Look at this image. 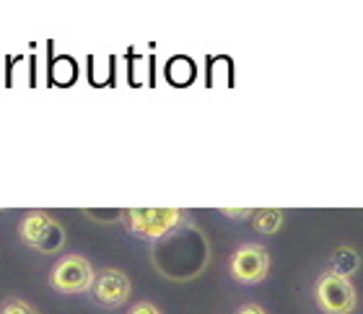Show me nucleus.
Returning <instances> with one entry per match:
<instances>
[{
  "label": "nucleus",
  "instance_id": "obj_2",
  "mask_svg": "<svg viewBox=\"0 0 363 314\" xmlns=\"http://www.w3.org/2000/svg\"><path fill=\"white\" fill-rule=\"evenodd\" d=\"M182 215L184 213L179 208H133V211H125V221H128V229L138 237L161 239L179 226Z\"/></svg>",
  "mask_w": 363,
  "mask_h": 314
},
{
  "label": "nucleus",
  "instance_id": "obj_1",
  "mask_svg": "<svg viewBox=\"0 0 363 314\" xmlns=\"http://www.w3.org/2000/svg\"><path fill=\"white\" fill-rule=\"evenodd\" d=\"M18 237L26 247L31 249H39L45 254L60 252L62 245H65V231L52 215L42 213V211H34L18 223Z\"/></svg>",
  "mask_w": 363,
  "mask_h": 314
},
{
  "label": "nucleus",
  "instance_id": "obj_7",
  "mask_svg": "<svg viewBox=\"0 0 363 314\" xmlns=\"http://www.w3.org/2000/svg\"><path fill=\"white\" fill-rule=\"evenodd\" d=\"M358 270H361V254H358L353 247H337L333 252V257H330V270H327V273L350 281Z\"/></svg>",
  "mask_w": 363,
  "mask_h": 314
},
{
  "label": "nucleus",
  "instance_id": "obj_5",
  "mask_svg": "<svg viewBox=\"0 0 363 314\" xmlns=\"http://www.w3.org/2000/svg\"><path fill=\"white\" fill-rule=\"evenodd\" d=\"M231 276L239 284H259L267 278L270 270V254L265 247L259 245H244L231 254Z\"/></svg>",
  "mask_w": 363,
  "mask_h": 314
},
{
  "label": "nucleus",
  "instance_id": "obj_12",
  "mask_svg": "<svg viewBox=\"0 0 363 314\" xmlns=\"http://www.w3.org/2000/svg\"><path fill=\"white\" fill-rule=\"evenodd\" d=\"M236 314H267V312L262 307H257V304H244Z\"/></svg>",
  "mask_w": 363,
  "mask_h": 314
},
{
  "label": "nucleus",
  "instance_id": "obj_11",
  "mask_svg": "<svg viewBox=\"0 0 363 314\" xmlns=\"http://www.w3.org/2000/svg\"><path fill=\"white\" fill-rule=\"evenodd\" d=\"M220 213L228 215V218H252L255 211H252V208H223Z\"/></svg>",
  "mask_w": 363,
  "mask_h": 314
},
{
  "label": "nucleus",
  "instance_id": "obj_9",
  "mask_svg": "<svg viewBox=\"0 0 363 314\" xmlns=\"http://www.w3.org/2000/svg\"><path fill=\"white\" fill-rule=\"evenodd\" d=\"M0 314H37V309L23 299H8L6 304L0 307Z\"/></svg>",
  "mask_w": 363,
  "mask_h": 314
},
{
  "label": "nucleus",
  "instance_id": "obj_3",
  "mask_svg": "<svg viewBox=\"0 0 363 314\" xmlns=\"http://www.w3.org/2000/svg\"><path fill=\"white\" fill-rule=\"evenodd\" d=\"M94 265L81 254H65L50 273V286L60 293H86L94 286Z\"/></svg>",
  "mask_w": 363,
  "mask_h": 314
},
{
  "label": "nucleus",
  "instance_id": "obj_8",
  "mask_svg": "<svg viewBox=\"0 0 363 314\" xmlns=\"http://www.w3.org/2000/svg\"><path fill=\"white\" fill-rule=\"evenodd\" d=\"M255 229L259 231V234H278L280 226H283V218H286V213L283 211H278V208H262V211H255Z\"/></svg>",
  "mask_w": 363,
  "mask_h": 314
},
{
  "label": "nucleus",
  "instance_id": "obj_10",
  "mask_svg": "<svg viewBox=\"0 0 363 314\" xmlns=\"http://www.w3.org/2000/svg\"><path fill=\"white\" fill-rule=\"evenodd\" d=\"M128 314H161V309L156 304H151V301H138Z\"/></svg>",
  "mask_w": 363,
  "mask_h": 314
},
{
  "label": "nucleus",
  "instance_id": "obj_4",
  "mask_svg": "<svg viewBox=\"0 0 363 314\" xmlns=\"http://www.w3.org/2000/svg\"><path fill=\"white\" fill-rule=\"evenodd\" d=\"M317 304L325 314H353L358 307V291L356 286L340 276L325 273L317 281Z\"/></svg>",
  "mask_w": 363,
  "mask_h": 314
},
{
  "label": "nucleus",
  "instance_id": "obj_6",
  "mask_svg": "<svg viewBox=\"0 0 363 314\" xmlns=\"http://www.w3.org/2000/svg\"><path fill=\"white\" fill-rule=\"evenodd\" d=\"M91 291H94V299H96L99 304H104V307H122V304L130 299L133 286H130V278L125 276L122 270L106 268L94 278Z\"/></svg>",
  "mask_w": 363,
  "mask_h": 314
}]
</instances>
